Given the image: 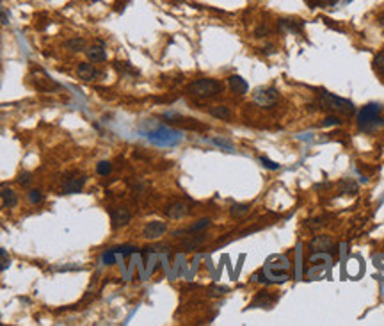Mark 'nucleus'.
<instances>
[{
	"instance_id": "obj_4",
	"label": "nucleus",
	"mask_w": 384,
	"mask_h": 326,
	"mask_svg": "<svg viewBox=\"0 0 384 326\" xmlns=\"http://www.w3.org/2000/svg\"><path fill=\"white\" fill-rule=\"evenodd\" d=\"M276 262V257H274V260L272 262H267L265 267H263V275H265L267 282H276V283H281L285 282V280H288V267H290V262L286 260L285 257H277Z\"/></svg>"
},
{
	"instance_id": "obj_8",
	"label": "nucleus",
	"mask_w": 384,
	"mask_h": 326,
	"mask_svg": "<svg viewBox=\"0 0 384 326\" xmlns=\"http://www.w3.org/2000/svg\"><path fill=\"white\" fill-rule=\"evenodd\" d=\"M166 232H168V225L164 221H149L143 230V237L148 241H155L162 237Z\"/></svg>"
},
{
	"instance_id": "obj_14",
	"label": "nucleus",
	"mask_w": 384,
	"mask_h": 326,
	"mask_svg": "<svg viewBox=\"0 0 384 326\" xmlns=\"http://www.w3.org/2000/svg\"><path fill=\"white\" fill-rule=\"evenodd\" d=\"M85 57H87L89 61H93V63H104V61H107V54H105V50L102 48V43L89 47V48L85 50Z\"/></svg>"
},
{
	"instance_id": "obj_19",
	"label": "nucleus",
	"mask_w": 384,
	"mask_h": 326,
	"mask_svg": "<svg viewBox=\"0 0 384 326\" xmlns=\"http://www.w3.org/2000/svg\"><path fill=\"white\" fill-rule=\"evenodd\" d=\"M66 47H68L71 52H82V50L85 48V41L82 40V38H71V40H68Z\"/></svg>"
},
{
	"instance_id": "obj_20",
	"label": "nucleus",
	"mask_w": 384,
	"mask_h": 326,
	"mask_svg": "<svg viewBox=\"0 0 384 326\" xmlns=\"http://www.w3.org/2000/svg\"><path fill=\"white\" fill-rule=\"evenodd\" d=\"M230 212H232L233 217H242L244 214L249 212V205H247V203H235V205L230 209Z\"/></svg>"
},
{
	"instance_id": "obj_28",
	"label": "nucleus",
	"mask_w": 384,
	"mask_h": 326,
	"mask_svg": "<svg viewBox=\"0 0 384 326\" xmlns=\"http://www.w3.org/2000/svg\"><path fill=\"white\" fill-rule=\"evenodd\" d=\"M29 200H30V203H36V205L43 202V194H41L40 189H32V191H29Z\"/></svg>"
},
{
	"instance_id": "obj_15",
	"label": "nucleus",
	"mask_w": 384,
	"mask_h": 326,
	"mask_svg": "<svg viewBox=\"0 0 384 326\" xmlns=\"http://www.w3.org/2000/svg\"><path fill=\"white\" fill-rule=\"evenodd\" d=\"M276 303V298L269 296V294H265V292H260L258 296L253 300L251 306H261V308H271L272 305Z\"/></svg>"
},
{
	"instance_id": "obj_11",
	"label": "nucleus",
	"mask_w": 384,
	"mask_h": 326,
	"mask_svg": "<svg viewBox=\"0 0 384 326\" xmlns=\"http://www.w3.org/2000/svg\"><path fill=\"white\" fill-rule=\"evenodd\" d=\"M77 75L85 82H91V80H96L98 77H102V71L94 68L93 65H89V63H80L77 66Z\"/></svg>"
},
{
	"instance_id": "obj_22",
	"label": "nucleus",
	"mask_w": 384,
	"mask_h": 326,
	"mask_svg": "<svg viewBox=\"0 0 384 326\" xmlns=\"http://www.w3.org/2000/svg\"><path fill=\"white\" fill-rule=\"evenodd\" d=\"M279 27H283L286 30H292V32H299L302 29V23H296V22L292 20H279Z\"/></svg>"
},
{
	"instance_id": "obj_37",
	"label": "nucleus",
	"mask_w": 384,
	"mask_h": 326,
	"mask_svg": "<svg viewBox=\"0 0 384 326\" xmlns=\"http://www.w3.org/2000/svg\"><path fill=\"white\" fill-rule=\"evenodd\" d=\"M379 25H381V27H383V30H384V13L379 16Z\"/></svg>"
},
{
	"instance_id": "obj_27",
	"label": "nucleus",
	"mask_w": 384,
	"mask_h": 326,
	"mask_svg": "<svg viewBox=\"0 0 384 326\" xmlns=\"http://www.w3.org/2000/svg\"><path fill=\"white\" fill-rule=\"evenodd\" d=\"M226 292H230V289H228V287L212 285V287H210V291H208V294H210V296H224Z\"/></svg>"
},
{
	"instance_id": "obj_9",
	"label": "nucleus",
	"mask_w": 384,
	"mask_h": 326,
	"mask_svg": "<svg viewBox=\"0 0 384 326\" xmlns=\"http://www.w3.org/2000/svg\"><path fill=\"white\" fill-rule=\"evenodd\" d=\"M191 212V205L187 202H174L166 209V216L169 219H182Z\"/></svg>"
},
{
	"instance_id": "obj_29",
	"label": "nucleus",
	"mask_w": 384,
	"mask_h": 326,
	"mask_svg": "<svg viewBox=\"0 0 384 326\" xmlns=\"http://www.w3.org/2000/svg\"><path fill=\"white\" fill-rule=\"evenodd\" d=\"M212 144H215V146H221V148H226V150H233V144L230 143V141H226V139H222V138H213L212 139Z\"/></svg>"
},
{
	"instance_id": "obj_21",
	"label": "nucleus",
	"mask_w": 384,
	"mask_h": 326,
	"mask_svg": "<svg viewBox=\"0 0 384 326\" xmlns=\"http://www.w3.org/2000/svg\"><path fill=\"white\" fill-rule=\"evenodd\" d=\"M203 241H205L203 235H199V237H191V239H187V241H183V248H185L187 252H192V250H196Z\"/></svg>"
},
{
	"instance_id": "obj_34",
	"label": "nucleus",
	"mask_w": 384,
	"mask_h": 326,
	"mask_svg": "<svg viewBox=\"0 0 384 326\" xmlns=\"http://www.w3.org/2000/svg\"><path fill=\"white\" fill-rule=\"evenodd\" d=\"M30 180H32V178H30V173H21L20 177H18V184H20V186H29L30 184Z\"/></svg>"
},
{
	"instance_id": "obj_6",
	"label": "nucleus",
	"mask_w": 384,
	"mask_h": 326,
	"mask_svg": "<svg viewBox=\"0 0 384 326\" xmlns=\"http://www.w3.org/2000/svg\"><path fill=\"white\" fill-rule=\"evenodd\" d=\"M85 180H87V177H85L84 173H80V171H71V173L66 177V180H64V193L66 194H79L82 193V189H84L85 186Z\"/></svg>"
},
{
	"instance_id": "obj_23",
	"label": "nucleus",
	"mask_w": 384,
	"mask_h": 326,
	"mask_svg": "<svg viewBox=\"0 0 384 326\" xmlns=\"http://www.w3.org/2000/svg\"><path fill=\"white\" fill-rule=\"evenodd\" d=\"M11 266V257L9 253L5 252L4 248H0V271H5Z\"/></svg>"
},
{
	"instance_id": "obj_17",
	"label": "nucleus",
	"mask_w": 384,
	"mask_h": 326,
	"mask_svg": "<svg viewBox=\"0 0 384 326\" xmlns=\"http://www.w3.org/2000/svg\"><path fill=\"white\" fill-rule=\"evenodd\" d=\"M208 113H210V116L219 118V119H230L232 118V111H230L226 105H215V107H212Z\"/></svg>"
},
{
	"instance_id": "obj_1",
	"label": "nucleus",
	"mask_w": 384,
	"mask_h": 326,
	"mask_svg": "<svg viewBox=\"0 0 384 326\" xmlns=\"http://www.w3.org/2000/svg\"><path fill=\"white\" fill-rule=\"evenodd\" d=\"M383 107L379 104H368L364 105L358 114V127L363 132H375L384 125V118L381 116Z\"/></svg>"
},
{
	"instance_id": "obj_26",
	"label": "nucleus",
	"mask_w": 384,
	"mask_h": 326,
	"mask_svg": "<svg viewBox=\"0 0 384 326\" xmlns=\"http://www.w3.org/2000/svg\"><path fill=\"white\" fill-rule=\"evenodd\" d=\"M208 225H210V219H208V217H203V219H199L197 223H194L189 230H191V232H199V230H205Z\"/></svg>"
},
{
	"instance_id": "obj_33",
	"label": "nucleus",
	"mask_w": 384,
	"mask_h": 326,
	"mask_svg": "<svg viewBox=\"0 0 384 326\" xmlns=\"http://www.w3.org/2000/svg\"><path fill=\"white\" fill-rule=\"evenodd\" d=\"M260 161H261V163H263V166H265L267 169H277V168H279V164L274 163V161H271V159L260 157Z\"/></svg>"
},
{
	"instance_id": "obj_31",
	"label": "nucleus",
	"mask_w": 384,
	"mask_h": 326,
	"mask_svg": "<svg viewBox=\"0 0 384 326\" xmlns=\"http://www.w3.org/2000/svg\"><path fill=\"white\" fill-rule=\"evenodd\" d=\"M341 119L338 118V116H327V118L324 119V127H336V125H340Z\"/></svg>"
},
{
	"instance_id": "obj_10",
	"label": "nucleus",
	"mask_w": 384,
	"mask_h": 326,
	"mask_svg": "<svg viewBox=\"0 0 384 326\" xmlns=\"http://www.w3.org/2000/svg\"><path fill=\"white\" fill-rule=\"evenodd\" d=\"M132 219L130 210H127L125 207H116L110 210V221H112L114 228H121L125 225H128V221Z\"/></svg>"
},
{
	"instance_id": "obj_24",
	"label": "nucleus",
	"mask_w": 384,
	"mask_h": 326,
	"mask_svg": "<svg viewBox=\"0 0 384 326\" xmlns=\"http://www.w3.org/2000/svg\"><path fill=\"white\" fill-rule=\"evenodd\" d=\"M374 70L381 75V77H384V52H383V54H379V55H375Z\"/></svg>"
},
{
	"instance_id": "obj_12",
	"label": "nucleus",
	"mask_w": 384,
	"mask_h": 326,
	"mask_svg": "<svg viewBox=\"0 0 384 326\" xmlns=\"http://www.w3.org/2000/svg\"><path fill=\"white\" fill-rule=\"evenodd\" d=\"M310 248L313 252H331L335 250V241L329 235H317L315 239H311Z\"/></svg>"
},
{
	"instance_id": "obj_35",
	"label": "nucleus",
	"mask_w": 384,
	"mask_h": 326,
	"mask_svg": "<svg viewBox=\"0 0 384 326\" xmlns=\"http://www.w3.org/2000/svg\"><path fill=\"white\" fill-rule=\"evenodd\" d=\"M82 266H64V267H57L55 271H80Z\"/></svg>"
},
{
	"instance_id": "obj_30",
	"label": "nucleus",
	"mask_w": 384,
	"mask_h": 326,
	"mask_svg": "<svg viewBox=\"0 0 384 326\" xmlns=\"http://www.w3.org/2000/svg\"><path fill=\"white\" fill-rule=\"evenodd\" d=\"M114 253H123V255H130V253H135L137 252V248L135 246H118V248H112Z\"/></svg>"
},
{
	"instance_id": "obj_25",
	"label": "nucleus",
	"mask_w": 384,
	"mask_h": 326,
	"mask_svg": "<svg viewBox=\"0 0 384 326\" xmlns=\"http://www.w3.org/2000/svg\"><path fill=\"white\" fill-rule=\"evenodd\" d=\"M110 171H112V166H110V163H107V161H102V163H98V166H96V173L102 175V177L108 175Z\"/></svg>"
},
{
	"instance_id": "obj_32",
	"label": "nucleus",
	"mask_w": 384,
	"mask_h": 326,
	"mask_svg": "<svg viewBox=\"0 0 384 326\" xmlns=\"http://www.w3.org/2000/svg\"><path fill=\"white\" fill-rule=\"evenodd\" d=\"M102 260H104V264H107V266H110V264H114L116 262V253L112 252V250H108V252L104 253V257H102Z\"/></svg>"
},
{
	"instance_id": "obj_36",
	"label": "nucleus",
	"mask_w": 384,
	"mask_h": 326,
	"mask_svg": "<svg viewBox=\"0 0 384 326\" xmlns=\"http://www.w3.org/2000/svg\"><path fill=\"white\" fill-rule=\"evenodd\" d=\"M0 23H9V16H7V13L4 11V7L0 5Z\"/></svg>"
},
{
	"instance_id": "obj_7",
	"label": "nucleus",
	"mask_w": 384,
	"mask_h": 326,
	"mask_svg": "<svg viewBox=\"0 0 384 326\" xmlns=\"http://www.w3.org/2000/svg\"><path fill=\"white\" fill-rule=\"evenodd\" d=\"M277 91L274 88H258L253 93V98L258 105H263V107H269L274 102H277Z\"/></svg>"
},
{
	"instance_id": "obj_13",
	"label": "nucleus",
	"mask_w": 384,
	"mask_h": 326,
	"mask_svg": "<svg viewBox=\"0 0 384 326\" xmlns=\"http://www.w3.org/2000/svg\"><path fill=\"white\" fill-rule=\"evenodd\" d=\"M228 86L236 94H246L249 91V86H247V82L242 79L240 75H230L228 77Z\"/></svg>"
},
{
	"instance_id": "obj_16",
	"label": "nucleus",
	"mask_w": 384,
	"mask_h": 326,
	"mask_svg": "<svg viewBox=\"0 0 384 326\" xmlns=\"http://www.w3.org/2000/svg\"><path fill=\"white\" fill-rule=\"evenodd\" d=\"M0 198H2V203H4V207H16V203H18V196L13 189H2L0 191Z\"/></svg>"
},
{
	"instance_id": "obj_2",
	"label": "nucleus",
	"mask_w": 384,
	"mask_h": 326,
	"mask_svg": "<svg viewBox=\"0 0 384 326\" xmlns=\"http://www.w3.org/2000/svg\"><path fill=\"white\" fill-rule=\"evenodd\" d=\"M222 84L215 79H197L187 86V93L197 98H212L222 93Z\"/></svg>"
},
{
	"instance_id": "obj_38",
	"label": "nucleus",
	"mask_w": 384,
	"mask_h": 326,
	"mask_svg": "<svg viewBox=\"0 0 384 326\" xmlns=\"http://www.w3.org/2000/svg\"><path fill=\"white\" fill-rule=\"evenodd\" d=\"M325 2H329V4H336V2H341V0H325ZM347 2H350V0H347Z\"/></svg>"
},
{
	"instance_id": "obj_3",
	"label": "nucleus",
	"mask_w": 384,
	"mask_h": 326,
	"mask_svg": "<svg viewBox=\"0 0 384 326\" xmlns=\"http://www.w3.org/2000/svg\"><path fill=\"white\" fill-rule=\"evenodd\" d=\"M320 104L324 109H329L333 113H340L345 116H352L356 113L354 105L349 100L341 98V96H336L333 93H327V91H322L320 93Z\"/></svg>"
},
{
	"instance_id": "obj_5",
	"label": "nucleus",
	"mask_w": 384,
	"mask_h": 326,
	"mask_svg": "<svg viewBox=\"0 0 384 326\" xmlns=\"http://www.w3.org/2000/svg\"><path fill=\"white\" fill-rule=\"evenodd\" d=\"M148 139L157 146H174L183 139L182 132H178L169 127H158V129L148 132Z\"/></svg>"
},
{
	"instance_id": "obj_18",
	"label": "nucleus",
	"mask_w": 384,
	"mask_h": 326,
	"mask_svg": "<svg viewBox=\"0 0 384 326\" xmlns=\"http://www.w3.org/2000/svg\"><path fill=\"white\" fill-rule=\"evenodd\" d=\"M340 193H345V194H356V193H358V184H356L354 180H350V178H347V180H343V182L340 184Z\"/></svg>"
}]
</instances>
